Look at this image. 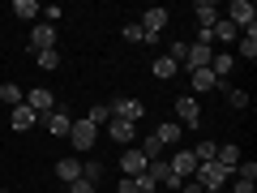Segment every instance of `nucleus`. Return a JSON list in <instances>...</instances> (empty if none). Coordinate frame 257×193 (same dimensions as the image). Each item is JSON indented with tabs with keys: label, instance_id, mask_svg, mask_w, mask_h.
Masks as SVG:
<instances>
[{
	"label": "nucleus",
	"instance_id": "f257e3e1",
	"mask_svg": "<svg viewBox=\"0 0 257 193\" xmlns=\"http://www.w3.org/2000/svg\"><path fill=\"white\" fill-rule=\"evenodd\" d=\"M193 180L202 184V189H223V184L231 180V172H227L223 163H214V159H210V163H197V172H193Z\"/></svg>",
	"mask_w": 257,
	"mask_h": 193
},
{
	"label": "nucleus",
	"instance_id": "f03ea898",
	"mask_svg": "<svg viewBox=\"0 0 257 193\" xmlns=\"http://www.w3.org/2000/svg\"><path fill=\"white\" fill-rule=\"evenodd\" d=\"M227 22L236 30H257V9H253V0H231L227 5Z\"/></svg>",
	"mask_w": 257,
	"mask_h": 193
},
{
	"label": "nucleus",
	"instance_id": "7ed1b4c3",
	"mask_svg": "<svg viewBox=\"0 0 257 193\" xmlns=\"http://www.w3.org/2000/svg\"><path fill=\"white\" fill-rule=\"evenodd\" d=\"M69 142H73V150H90L94 142H99V129H94L86 116H77L73 129H69Z\"/></svg>",
	"mask_w": 257,
	"mask_h": 193
},
{
	"label": "nucleus",
	"instance_id": "20e7f679",
	"mask_svg": "<svg viewBox=\"0 0 257 193\" xmlns=\"http://www.w3.org/2000/svg\"><path fill=\"white\" fill-rule=\"evenodd\" d=\"M111 120H128V125H138L142 116H146V108H142V99H111L107 103Z\"/></svg>",
	"mask_w": 257,
	"mask_h": 193
},
{
	"label": "nucleus",
	"instance_id": "39448f33",
	"mask_svg": "<svg viewBox=\"0 0 257 193\" xmlns=\"http://www.w3.org/2000/svg\"><path fill=\"white\" fill-rule=\"evenodd\" d=\"M43 125H47V133H52V138H69V129H73V116H69V108H60V103H56V108L43 116Z\"/></svg>",
	"mask_w": 257,
	"mask_h": 193
},
{
	"label": "nucleus",
	"instance_id": "423d86ee",
	"mask_svg": "<svg viewBox=\"0 0 257 193\" xmlns=\"http://www.w3.org/2000/svg\"><path fill=\"white\" fill-rule=\"evenodd\" d=\"M227 82H219V77L210 73V69H193L189 73V94H206V90H223Z\"/></svg>",
	"mask_w": 257,
	"mask_h": 193
},
{
	"label": "nucleus",
	"instance_id": "0eeeda50",
	"mask_svg": "<svg viewBox=\"0 0 257 193\" xmlns=\"http://www.w3.org/2000/svg\"><path fill=\"white\" fill-rule=\"evenodd\" d=\"M167 167H172L176 180H193V172H197V159H193V150H176V155L167 159Z\"/></svg>",
	"mask_w": 257,
	"mask_h": 193
},
{
	"label": "nucleus",
	"instance_id": "6e6552de",
	"mask_svg": "<svg viewBox=\"0 0 257 193\" xmlns=\"http://www.w3.org/2000/svg\"><path fill=\"white\" fill-rule=\"evenodd\" d=\"M210 60H214V47H206V43H189V52H184V69H210Z\"/></svg>",
	"mask_w": 257,
	"mask_h": 193
},
{
	"label": "nucleus",
	"instance_id": "1a4fd4ad",
	"mask_svg": "<svg viewBox=\"0 0 257 193\" xmlns=\"http://www.w3.org/2000/svg\"><path fill=\"white\" fill-rule=\"evenodd\" d=\"M167 18H172V13H167L163 5H155V9H146V13H142V22H138V26L146 30V35H163V30H167Z\"/></svg>",
	"mask_w": 257,
	"mask_h": 193
},
{
	"label": "nucleus",
	"instance_id": "9d476101",
	"mask_svg": "<svg viewBox=\"0 0 257 193\" xmlns=\"http://www.w3.org/2000/svg\"><path fill=\"white\" fill-rule=\"evenodd\" d=\"M22 103H26V108L35 112V116H47V112L56 108V99H52V90H47V86H35V90H30Z\"/></svg>",
	"mask_w": 257,
	"mask_h": 193
},
{
	"label": "nucleus",
	"instance_id": "9b49d317",
	"mask_svg": "<svg viewBox=\"0 0 257 193\" xmlns=\"http://www.w3.org/2000/svg\"><path fill=\"white\" fill-rule=\"evenodd\" d=\"M176 116H180L184 125H202V108H197V94L184 90L180 99H176Z\"/></svg>",
	"mask_w": 257,
	"mask_h": 193
},
{
	"label": "nucleus",
	"instance_id": "f8f14e48",
	"mask_svg": "<svg viewBox=\"0 0 257 193\" xmlns=\"http://www.w3.org/2000/svg\"><path fill=\"white\" fill-rule=\"evenodd\" d=\"M146 176H150L155 184H167V189H180V180L172 176V167H167V159H150V163H146Z\"/></svg>",
	"mask_w": 257,
	"mask_h": 193
},
{
	"label": "nucleus",
	"instance_id": "ddd939ff",
	"mask_svg": "<svg viewBox=\"0 0 257 193\" xmlns=\"http://www.w3.org/2000/svg\"><path fill=\"white\" fill-rule=\"evenodd\" d=\"M107 138L116 142V146H133V138H138V125H128V120H107Z\"/></svg>",
	"mask_w": 257,
	"mask_h": 193
},
{
	"label": "nucleus",
	"instance_id": "4468645a",
	"mask_svg": "<svg viewBox=\"0 0 257 193\" xmlns=\"http://www.w3.org/2000/svg\"><path fill=\"white\" fill-rule=\"evenodd\" d=\"M35 112L26 108V103H18V108H9V125H13V133H26V129H35Z\"/></svg>",
	"mask_w": 257,
	"mask_h": 193
},
{
	"label": "nucleus",
	"instance_id": "2eb2a0df",
	"mask_svg": "<svg viewBox=\"0 0 257 193\" xmlns=\"http://www.w3.org/2000/svg\"><path fill=\"white\" fill-rule=\"evenodd\" d=\"M146 163H150V159L142 155V150H124V155H120V167H124V176H146Z\"/></svg>",
	"mask_w": 257,
	"mask_h": 193
},
{
	"label": "nucleus",
	"instance_id": "dca6fc26",
	"mask_svg": "<svg viewBox=\"0 0 257 193\" xmlns=\"http://www.w3.org/2000/svg\"><path fill=\"white\" fill-rule=\"evenodd\" d=\"M30 43H35V52H47V47H56V26L39 22V26L30 30Z\"/></svg>",
	"mask_w": 257,
	"mask_h": 193
},
{
	"label": "nucleus",
	"instance_id": "f3484780",
	"mask_svg": "<svg viewBox=\"0 0 257 193\" xmlns=\"http://www.w3.org/2000/svg\"><path fill=\"white\" fill-rule=\"evenodd\" d=\"M231 69H236V56H231V52H214V60H210V73L219 77V82H227V77H231Z\"/></svg>",
	"mask_w": 257,
	"mask_h": 193
},
{
	"label": "nucleus",
	"instance_id": "a211bd4d",
	"mask_svg": "<svg viewBox=\"0 0 257 193\" xmlns=\"http://www.w3.org/2000/svg\"><path fill=\"white\" fill-rule=\"evenodd\" d=\"M236 56H240V60H257V30H240Z\"/></svg>",
	"mask_w": 257,
	"mask_h": 193
},
{
	"label": "nucleus",
	"instance_id": "6ab92c4d",
	"mask_svg": "<svg viewBox=\"0 0 257 193\" xmlns=\"http://www.w3.org/2000/svg\"><path fill=\"white\" fill-rule=\"evenodd\" d=\"M214 163H223L227 172H236V163H240V146H236V142H223V146L214 150Z\"/></svg>",
	"mask_w": 257,
	"mask_h": 193
},
{
	"label": "nucleus",
	"instance_id": "aec40b11",
	"mask_svg": "<svg viewBox=\"0 0 257 193\" xmlns=\"http://www.w3.org/2000/svg\"><path fill=\"white\" fill-rule=\"evenodd\" d=\"M193 18L202 22V30H210L214 22H219V9H214L210 0H197V5H193Z\"/></svg>",
	"mask_w": 257,
	"mask_h": 193
},
{
	"label": "nucleus",
	"instance_id": "412c9836",
	"mask_svg": "<svg viewBox=\"0 0 257 193\" xmlns=\"http://www.w3.org/2000/svg\"><path fill=\"white\" fill-rule=\"evenodd\" d=\"M56 176H60L64 184H73V180H82V163H77L73 155H69V159H60V163H56Z\"/></svg>",
	"mask_w": 257,
	"mask_h": 193
},
{
	"label": "nucleus",
	"instance_id": "4be33fe9",
	"mask_svg": "<svg viewBox=\"0 0 257 193\" xmlns=\"http://www.w3.org/2000/svg\"><path fill=\"white\" fill-rule=\"evenodd\" d=\"M210 39H219V43H236V39H240V30L231 26L227 18H219V22L210 26Z\"/></svg>",
	"mask_w": 257,
	"mask_h": 193
},
{
	"label": "nucleus",
	"instance_id": "5701e85b",
	"mask_svg": "<svg viewBox=\"0 0 257 193\" xmlns=\"http://www.w3.org/2000/svg\"><path fill=\"white\" fill-rule=\"evenodd\" d=\"M155 138H159V146H176V142H180V125H176V120H167V125L155 129Z\"/></svg>",
	"mask_w": 257,
	"mask_h": 193
},
{
	"label": "nucleus",
	"instance_id": "b1692460",
	"mask_svg": "<svg viewBox=\"0 0 257 193\" xmlns=\"http://www.w3.org/2000/svg\"><path fill=\"white\" fill-rule=\"evenodd\" d=\"M9 13H13V18H22V22H35L43 9H39L35 0H13V9H9Z\"/></svg>",
	"mask_w": 257,
	"mask_h": 193
},
{
	"label": "nucleus",
	"instance_id": "393cba45",
	"mask_svg": "<svg viewBox=\"0 0 257 193\" xmlns=\"http://www.w3.org/2000/svg\"><path fill=\"white\" fill-rule=\"evenodd\" d=\"M150 73H155L159 82H167V77H176V73H180V69H176V64L167 60V56H155V64H150Z\"/></svg>",
	"mask_w": 257,
	"mask_h": 193
},
{
	"label": "nucleus",
	"instance_id": "a878e982",
	"mask_svg": "<svg viewBox=\"0 0 257 193\" xmlns=\"http://www.w3.org/2000/svg\"><path fill=\"white\" fill-rule=\"evenodd\" d=\"M35 60H39V69H43V73L60 69V52H56V47H47V52H35Z\"/></svg>",
	"mask_w": 257,
	"mask_h": 193
},
{
	"label": "nucleus",
	"instance_id": "bb28decb",
	"mask_svg": "<svg viewBox=\"0 0 257 193\" xmlns=\"http://www.w3.org/2000/svg\"><path fill=\"white\" fill-rule=\"evenodd\" d=\"M86 120H90L94 129H107V120H111V112H107V103H94V108L86 112Z\"/></svg>",
	"mask_w": 257,
	"mask_h": 193
},
{
	"label": "nucleus",
	"instance_id": "cd10ccee",
	"mask_svg": "<svg viewBox=\"0 0 257 193\" xmlns=\"http://www.w3.org/2000/svg\"><path fill=\"white\" fill-rule=\"evenodd\" d=\"M0 99L9 103V108H18V103L26 99V94H22V86H18V82H5V86H0Z\"/></svg>",
	"mask_w": 257,
	"mask_h": 193
},
{
	"label": "nucleus",
	"instance_id": "c85d7f7f",
	"mask_svg": "<svg viewBox=\"0 0 257 193\" xmlns=\"http://www.w3.org/2000/svg\"><path fill=\"white\" fill-rule=\"evenodd\" d=\"M231 176H236V180H248V184H253V180H257V163H253V159H240Z\"/></svg>",
	"mask_w": 257,
	"mask_h": 193
},
{
	"label": "nucleus",
	"instance_id": "c756f323",
	"mask_svg": "<svg viewBox=\"0 0 257 193\" xmlns=\"http://www.w3.org/2000/svg\"><path fill=\"white\" fill-rule=\"evenodd\" d=\"M214 150H219L214 142H197V146H193V159H197V163H210V159H214Z\"/></svg>",
	"mask_w": 257,
	"mask_h": 193
},
{
	"label": "nucleus",
	"instance_id": "7c9ffc66",
	"mask_svg": "<svg viewBox=\"0 0 257 193\" xmlns=\"http://www.w3.org/2000/svg\"><path fill=\"white\" fill-rule=\"evenodd\" d=\"M184 52H189V43H180V39H176V43H167V60H172L176 69L184 64Z\"/></svg>",
	"mask_w": 257,
	"mask_h": 193
},
{
	"label": "nucleus",
	"instance_id": "2f4dec72",
	"mask_svg": "<svg viewBox=\"0 0 257 193\" xmlns=\"http://www.w3.org/2000/svg\"><path fill=\"white\" fill-rule=\"evenodd\" d=\"M138 150H142V155H146V159H163V146H159V138H155V133H150V138L142 142Z\"/></svg>",
	"mask_w": 257,
	"mask_h": 193
},
{
	"label": "nucleus",
	"instance_id": "473e14b6",
	"mask_svg": "<svg viewBox=\"0 0 257 193\" xmlns=\"http://www.w3.org/2000/svg\"><path fill=\"white\" fill-rule=\"evenodd\" d=\"M82 180H103V163H99V159H94V163H82Z\"/></svg>",
	"mask_w": 257,
	"mask_h": 193
},
{
	"label": "nucleus",
	"instance_id": "72a5a7b5",
	"mask_svg": "<svg viewBox=\"0 0 257 193\" xmlns=\"http://www.w3.org/2000/svg\"><path fill=\"white\" fill-rule=\"evenodd\" d=\"M223 90H227V103H231V108H248V94H244V90H236V86H223Z\"/></svg>",
	"mask_w": 257,
	"mask_h": 193
},
{
	"label": "nucleus",
	"instance_id": "f704fd0d",
	"mask_svg": "<svg viewBox=\"0 0 257 193\" xmlns=\"http://www.w3.org/2000/svg\"><path fill=\"white\" fill-rule=\"evenodd\" d=\"M116 193H142V180L138 176H124V180L116 184Z\"/></svg>",
	"mask_w": 257,
	"mask_h": 193
},
{
	"label": "nucleus",
	"instance_id": "c9c22d12",
	"mask_svg": "<svg viewBox=\"0 0 257 193\" xmlns=\"http://www.w3.org/2000/svg\"><path fill=\"white\" fill-rule=\"evenodd\" d=\"M60 18H64L60 5H47V9H43V22H47V26H52V22H60Z\"/></svg>",
	"mask_w": 257,
	"mask_h": 193
},
{
	"label": "nucleus",
	"instance_id": "e433bc0d",
	"mask_svg": "<svg viewBox=\"0 0 257 193\" xmlns=\"http://www.w3.org/2000/svg\"><path fill=\"white\" fill-rule=\"evenodd\" d=\"M120 35H124L128 43H142V26H138V22H133V26H124V30H120Z\"/></svg>",
	"mask_w": 257,
	"mask_h": 193
},
{
	"label": "nucleus",
	"instance_id": "4c0bfd02",
	"mask_svg": "<svg viewBox=\"0 0 257 193\" xmlns=\"http://www.w3.org/2000/svg\"><path fill=\"white\" fill-rule=\"evenodd\" d=\"M176 193H206V189L197 180H180V189H176Z\"/></svg>",
	"mask_w": 257,
	"mask_h": 193
},
{
	"label": "nucleus",
	"instance_id": "58836bf2",
	"mask_svg": "<svg viewBox=\"0 0 257 193\" xmlns=\"http://www.w3.org/2000/svg\"><path fill=\"white\" fill-rule=\"evenodd\" d=\"M69 193H94V184L90 180H73V184H69Z\"/></svg>",
	"mask_w": 257,
	"mask_h": 193
},
{
	"label": "nucleus",
	"instance_id": "ea45409f",
	"mask_svg": "<svg viewBox=\"0 0 257 193\" xmlns=\"http://www.w3.org/2000/svg\"><path fill=\"white\" fill-rule=\"evenodd\" d=\"M231 193H257V184H248V180H236V184H231Z\"/></svg>",
	"mask_w": 257,
	"mask_h": 193
},
{
	"label": "nucleus",
	"instance_id": "a19ab883",
	"mask_svg": "<svg viewBox=\"0 0 257 193\" xmlns=\"http://www.w3.org/2000/svg\"><path fill=\"white\" fill-rule=\"evenodd\" d=\"M206 193H223V189H206Z\"/></svg>",
	"mask_w": 257,
	"mask_h": 193
},
{
	"label": "nucleus",
	"instance_id": "79ce46f5",
	"mask_svg": "<svg viewBox=\"0 0 257 193\" xmlns=\"http://www.w3.org/2000/svg\"><path fill=\"white\" fill-rule=\"evenodd\" d=\"M0 193H5V189H0Z\"/></svg>",
	"mask_w": 257,
	"mask_h": 193
}]
</instances>
